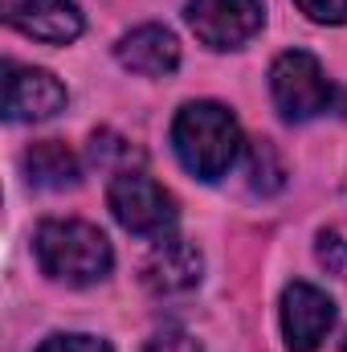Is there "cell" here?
<instances>
[{"label": "cell", "instance_id": "6da1fadb", "mask_svg": "<svg viewBox=\"0 0 347 352\" xmlns=\"http://www.w3.org/2000/svg\"><path fill=\"white\" fill-rule=\"evenodd\" d=\"M241 127L229 107L221 102H188L180 107L172 123V148L176 160L196 176V180H221L241 156Z\"/></svg>", "mask_w": 347, "mask_h": 352}, {"label": "cell", "instance_id": "7a4b0ae2", "mask_svg": "<svg viewBox=\"0 0 347 352\" xmlns=\"http://www.w3.org/2000/svg\"><path fill=\"white\" fill-rule=\"evenodd\" d=\"M33 254L53 283H66V287L102 283L115 266V250H110L106 234L90 221H74V217L41 221L33 234Z\"/></svg>", "mask_w": 347, "mask_h": 352}, {"label": "cell", "instance_id": "3957f363", "mask_svg": "<svg viewBox=\"0 0 347 352\" xmlns=\"http://www.w3.org/2000/svg\"><path fill=\"white\" fill-rule=\"evenodd\" d=\"M270 94L286 123H307L344 107V90L327 78L319 58L307 50H286L270 66Z\"/></svg>", "mask_w": 347, "mask_h": 352}, {"label": "cell", "instance_id": "277c9868", "mask_svg": "<svg viewBox=\"0 0 347 352\" xmlns=\"http://www.w3.org/2000/svg\"><path fill=\"white\" fill-rule=\"evenodd\" d=\"M106 205H110L115 221L127 234H139V238H164V234H172L176 217H180L176 197L164 184H156L147 173H139V168H127V173L110 176Z\"/></svg>", "mask_w": 347, "mask_h": 352}, {"label": "cell", "instance_id": "5b68a950", "mask_svg": "<svg viewBox=\"0 0 347 352\" xmlns=\"http://www.w3.org/2000/svg\"><path fill=\"white\" fill-rule=\"evenodd\" d=\"M265 21L261 0H188V25L208 50H241Z\"/></svg>", "mask_w": 347, "mask_h": 352}, {"label": "cell", "instance_id": "8992f818", "mask_svg": "<svg viewBox=\"0 0 347 352\" xmlns=\"http://www.w3.org/2000/svg\"><path fill=\"white\" fill-rule=\"evenodd\" d=\"M335 299L315 283H290L282 291V336L290 352H315L335 328Z\"/></svg>", "mask_w": 347, "mask_h": 352}, {"label": "cell", "instance_id": "52a82bcc", "mask_svg": "<svg viewBox=\"0 0 347 352\" xmlns=\"http://www.w3.org/2000/svg\"><path fill=\"white\" fill-rule=\"evenodd\" d=\"M66 107V87L37 66H4V119L8 123H41Z\"/></svg>", "mask_w": 347, "mask_h": 352}, {"label": "cell", "instance_id": "ba28073f", "mask_svg": "<svg viewBox=\"0 0 347 352\" xmlns=\"http://www.w3.org/2000/svg\"><path fill=\"white\" fill-rule=\"evenodd\" d=\"M200 274H204V258L192 242L184 238H156V246L147 250L143 258V287L152 295H188L192 287H200Z\"/></svg>", "mask_w": 347, "mask_h": 352}, {"label": "cell", "instance_id": "9c48e42d", "mask_svg": "<svg viewBox=\"0 0 347 352\" xmlns=\"http://www.w3.org/2000/svg\"><path fill=\"white\" fill-rule=\"evenodd\" d=\"M4 21L45 45H66L82 33V12L74 0H0Z\"/></svg>", "mask_w": 347, "mask_h": 352}, {"label": "cell", "instance_id": "30bf717a", "mask_svg": "<svg viewBox=\"0 0 347 352\" xmlns=\"http://www.w3.org/2000/svg\"><path fill=\"white\" fill-rule=\"evenodd\" d=\"M115 58H119V66H127L135 74L164 78V74H172L180 66V41H176L172 29H164V25H139V29L119 37Z\"/></svg>", "mask_w": 347, "mask_h": 352}, {"label": "cell", "instance_id": "8fae6325", "mask_svg": "<svg viewBox=\"0 0 347 352\" xmlns=\"http://www.w3.org/2000/svg\"><path fill=\"white\" fill-rule=\"evenodd\" d=\"M25 176L33 188L58 192V188H74L82 180V164L62 140H41L25 152Z\"/></svg>", "mask_w": 347, "mask_h": 352}, {"label": "cell", "instance_id": "7c38bea8", "mask_svg": "<svg viewBox=\"0 0 347 352\" xmlns=\"http://www.w3.org/2000/svg\"><path fill=\"white\" fill-rule=\"evenodd\" d=\"M246 184L254 197H274L286 184V164L270 140H254L246 148Z\"/></svg>", "mask_w": 347, "mask_h": 352}, {"label": "cell", "instance_id": "4fadbf2b", "mask_svg": "<svg viewBox=\"0 0 347 352\" xmlns=\"http://www.w3.org/2000/svg\"><path fill=\"white\" fill-rule=\"evenodd\" d=\"M90 160H94L98 168H106V173H127V168L139 164L143 156H139V148H131L123 135H115V131H94V135H90Z\"/></svg>", "mask_w": 347, "mask_h": 352}, {"label": "cell", "instance_id": "5bb4252c", "mask_svg": "<svg viewBox=\"0 0 347 352\" xmlns=\"http://www.w3.org/2000/svg\"><path fill=\"white\" fill-rule=\"evenodd\" d=\"M315 258H319L323 270L347 278V221H335V226H323V230H319V238H315Z\"/></svg>", "mask_w": 347, "mask_h": 352}, {"label": "cell", "instance_id": "9a60e30c", "mask_svg": "<svg viewBox=\"0 0 347 352\" xmlns=\"http://www.w3.org/2000/svg\"><path fill=\"white\" fill-rule=\"evenodd\" d=\"M143 352H204V349H200V340L188 336L184 328H160V332L147 336Z\"/></svg>", "mask_w": 347, "mask_h": 352}, {"label": "cell", "instance_id": "2e32d148", "mask_svg": "<svg viewBox=\"0 0 347 352\" xmlns=\"http://www.w3.org/2000/svg\"><path fill=\"white\" fill-rule=\"evenodd\" d=\"M37 352H110V344L98 340V336H82V332H58Z\"/></svg>", "mask_w": 347, "mask_h": 352}, {"label": "cell", "instance_id": "e0dca14e", "mask_svg": "<svg viewBox=\"0 0 347 352\" xmlns=\"http://www.w3.org/2000/svg\"><path fill=\"white\" fill-rule=\"evenodd\" d=\"M319 25H347V0H294Z\"/></svg>", "mask_w": 347, "mask_h": 352}, {"label": "cell", "instance_id": "ac0fdd59", "mask_svg": "<svg viewBox=\"0 0 347 352\" xmlns=\"http://www.w3.org/2000/svg\"><path fill=\"white\" fill-rule=\"evenodd\" d=\"M344 352H347V340H344Z\"/></svg>", "mask_w": 347, "mask_h": 352}]
</instances>
